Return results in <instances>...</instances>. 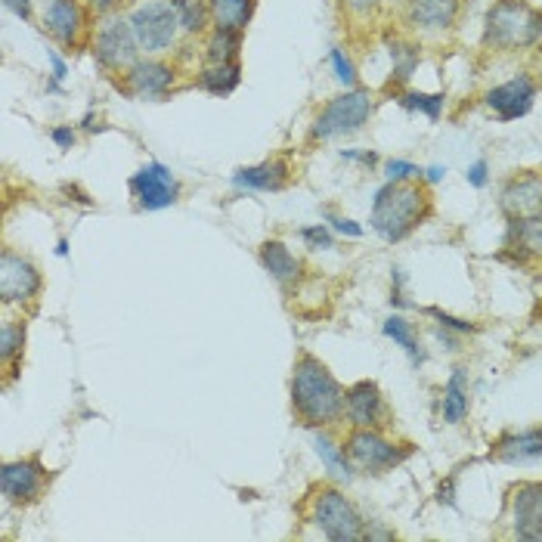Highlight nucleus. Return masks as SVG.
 Returning <instances> with one entry per match:
<instances>
[{
    "label": "nucleus",
    "mask_w": 542,
    "mask_h": 542,
    "mask_svg": "<svg viewBox=\"0 0 542 542\" xmlns=\"http://www.w3.org/2000/svg\"><path fill=\"white\" fill-rule=\"evenodd\" d=\"M391 59H394L391 81L394 84H406L412 78V72H416V66H419V47L406 44V41H394L391 44Z\"/></svg>",
    "instance_id": "2f4dec72"
},
{
    "label": "nucleus",
    "mask_w": 542,
    "mask_h": 542,
    "mask_svg": "<svg viewBox=\"0 0 542 542\" xmlns=\"http://www.w3.org/2000/svg\"><path fill=\"white\" fill-rule=\"evenodd\" d=\"M425 313L431 316V320H434L437 326L450 329V332H456V335H474V332H477V326H474V323H468V320H459V316L446 313V310H440V307H428Z\"/></svg>",
    "instance_id": "72a5a7b5"
},
{
    "label": "nucleus",
    "mask_w": 542,
    "mask_h": 542,
    "mask_svg": "<svg viewBox=\"0 0 542 542\" xmlns=\"http://www.w3.org/2000/svg\"><path fill=\"white\" fill-rule=\"evenodd\" d=\"M239 47H242V31L211 28L208 44H205V56H208V62H236Z\"/></svg>",
    "instance_id": "cd10ccee"
},
{
    "label": "nucleus",
    "mask_w": 542,
    "mask_h": 542,
    "mask_svg": "<svg viewBox=\"0 0 542 542\" xmlns=\"http://www.w3.org/2000/svg\"><path fill=\"white\" fill-rule=\"evenodd\" d=\"M437 499H440V502H446V505H456V499H453V481L440 484V493H437Z\"/></svg>",
    "instance_id": "a18cd8bd"
},
{
    "label": "nucleus",
    "mask_w": 542,
    "mask_h": 542,
    "mask_svg": "<svg viewBox=\"0 0 542 542\" xmlns=\"http://www.w3.org/2000/svg\"><path fill=\"white\" fill-rule=\"evenodd\" d=\"M4 7L10 13H16L19 19H31V13H35V0H4Z\"/></svg>",
    "instance_id": "79ce46f5"
},
{
    "label": "nucleus",
    "mask_w": 542,
    "mask_h": 542,
    "mask_svg": "<svg viewBox=\"0 0 542 542\" xmlns=\"http://www.w3.org/2000/svg\"><path fill=\"white\" fill-rule=\"evenodd\" d=\"M431 214L428 189L416 180H388L378 189L369 211V227L385 242H403Z\"/></svg>",
    "instance_id": "f03ea898"
},
{
    "label": "nucleus",
    "mask_w": 542,
    "mask_h": 542,
    "mask_svg": "<svg viewBox=\"0 0 542 542\" xmlns=\"http://www.w3.org/2000/svg\"><path fill=\"white\" fill-rule=\"evenodd\" d=\"M44 289L38 264L25 254L4 248L0 254V301L4 304H31Z\"/></svg>",
    "instance_id": "1a4fd4ad"
},
{
    "label": "nucleus",
    "mask_w": 542,
    "mask_h": 542,
    "mask_svg": "<svg viewBox=\"0 0 542 542\" xmlns=\"http://www.w3.org/2000/svg\"><path fill=\"white\" fill-rule=\"evenodd\" d=\"M38 4L41 28L62 50H75L87 31V13L81 0H38Z\"/></svg>",
    "instance_id": "9b49d317"
},
{
    "label": "nucleus",
    "mask_w": 542,
    "mask_h": 542,
    "mask_svg": "<svg viewBox=\"0 0 542 542\" xmlns=\"http://www.w3.org/2000/svg\"><path fill=\"white\" fill-rule=\"evenodd\" d=\"M140 44L134 38L131 19L121 13H103V22L93 38V59L103 72H127L140 59Z\"/></svg>",
    "instance_id": "6e6552de"
},
{
    "label": "nucleus",
    "mask_w": 542,
    "mask_h": 542,
    "mask_svg": "<svg viewBox=\"0 0 542 542\" xmlns=\"http://www.w3.org/2000/svg\"><path fill=\"white\" fill-rule=\"evenodd\" d=\"M344 450L360 474H372V477L400 468L412 456L409 443H394L378 428H350V434L344 440Z\"/></svg>",
    "instance_id": "423d86ee"
},
{
    "label": "nucleus",
    "mask_w": 542,
    "mask_h": 542,
    "mask_svg": "<svg viewBox=\"0 0 542 542\" xmlns=\"http://www.w3.org/2000/svg\"><path fill=\"white\" fill-rule=\"evenodd\" d=\"M196 84L211 93V97H230V93L242 84V69L239 62H208L199 72Z\"/></svg>",
    "instance_id": "393cba45"
},
{
    "label": "nucleus",
    "mask_w": 542,
    "mask_h": 542,
    "mask_svg": "<svg viewBox=\"0 0 542 542\" xmlns=\"http://www.w3.org/2000/svg\"><path fill=\"white\" fill-rule=\"evenodd\" d=\"M409 22L422 31H446L456 25L459 0H409Z\"/></svg>",
    "instance_id": "412c9836"
},
{
    "label": "nucleus",
    "mask_w": 542,
    "mask_h": 542,
    "mask_svg": "<svg viewBox=\"0 0 542 542\" xmlns=\"http://www.w3.org/2000/svg\"><path fill=\"white\" fill-rule=\"evenodd\" d=\"M381 332H385V338H391L397 347H403V354H406L412 363H416V366L425 360L422 344H419V335H416V329H412V323L406 320V316H400V313L388 316V320L381 323Z\"/></svg>",
    "instance_id": "bb28decb"
},
{
    "label": "nucleus",
    "mask_w": 542,
    "mask_h": 542,
    "mask_svg": "<svg viewBox=\"0 0 542 542\" xmlns=\"http://www.w3.org/2000/svg\"><path fill=\"white\" fill-rule=\"evenodd\" d=\"M542 41V10L527 0H496L484 19L487 50H527Z\"/></svg>",
    "instance_id": "7ed1b4c3"
},
{
    "label": "nucleus",
    "mask_w": 542,
    "mask_h": 542,
    "mask_svg": "<svg viewBox=\"0 0 542 542\" xmlns=\"http://www.w3.org/2000/svg\"><path fill=\"white\" fill-rule=\"evenodd\" d=\"M344 162H360V165H378V155L375 152H357V149H341Z\"/></svg>",
    "instance_id": "a19ab883"
},
{
    "label": "nucleus",
    "mask_w": 542,
    "mask_h": 542,
    "mask_svg": "<svg viewBox=\"0 0 542 542\" xmlns=\"http://www.w3.org/2000/svg\"><path fill=\"white\" fill-rule=\"evenodd\" d=\"M292 180L289 165L282 158H270V162L251 165V168H239L233 174V186L236 189H251V193H279Z\"/></svg>",
    "instance_id": "6ab92c4d"
},
{
    "label": "nucleus",
    "mask_w": 542,
    "mask_h": 542,
    "mask_svg": "<svg viewBox=\"0 0 542 542\" xmlns=\"http://www.w3.org/2000/svg\"><path fill=\"white\" fill-rule=\"evenodd\" d=\"M289 394L295 419L304 428L316 431L344 422V388L320 357L301 354L295 360Z\"/></svg>",
    "instance_id": "f257e3e1"
},
{
    "label": "nucleus",
    "mask_w": 542,
    "mask_h": 542,
    "mask_svg": "<svg viewBox=\"0 0 542 542\" xmlns=\"http://www.w3.org/2000/svg\"><path fill=\"white\" fill-rule=\"evenodd\" d=\"M56 254H59V258H66V254H69V242H66V239H59V245H56Z\"/></svg>",
    "instance_id": "de8ad7c7"
},
{
    "label": "nucleus",
    "mask_w": 542,
    "mask_h": 542,
    "mask_svg": "<svg viewBox=\"0 0 542 542\" xmlns=\"http://www.w3.org/2000/svg\"><path fill=\"white\" fill-rule=\"evenodd\" d=\"M47 59H50V69H53V84H50V87L56 90L62 81H66V75H69V66H66V59H62L59 53H53V50L47 53Z\"/></svg>",
    "instance_id": "ea45409f"
},
{
    "label": "nucleus",
    "mask_w": 542,
    "mask_h": 542,
    "mask_svg": "<svg viewBox=\"0 0 542 542\" xmlns=\"http://www.w3.org/2000/svg\"><path fill=\"white\" fill-rule=\"evenodd\" d=\"M329 62H332V69H335V78H338L347 90H354V87H357V69H354V62H350V56H347L341 47H332V50H329Z\"/></svg>",
    "instance_id": "473e14b6"
},
{
    "label": "nucleus",
    "mask_w": 542,
    "mask_h": 542,
    "mask_svg": "<svg viewBox=\"0 0 542 542\" xmlns=\"http://www.w3.org/2000/svg\"><path fill=\"white\" fill-rule=\"evenodd\" d=\"M127 19H131L134 38H137L143 56L168 53L177 44V38L183 35L174 0H140V4L127 13Z\"/></svg>",
    "instance_id": "20e7f679"
},
{
    "label": "nucleus",
    "mask_w": 542,
    "mask_h": 542,
    "mask_svg": "<svg viewBox=\"0 0 542 542\" xmlns=\"http://www.w3.org/2000/svg\"><path fill=\"white\" fill-rule=\"evenodd\" d=\"M443 177H446V168H440V165H431V168L425 171V180H428V183H440Z\"/></svg>",
    "instance_id": "49530a36"
},
{
    "label": "nucleus",
    "mask_w": 542,
    "mask_h": 542,
    "mask_svg": "<svg viewBox=\"0 0 542 542\" xmlns=\"http://www.w3.org/2000/svg\"><path fill=\"white\" fill-rule=\"evenodd\" d=\"M50 474L38 459H16L0 468V493L13 505H31L44 496Z\"/></svg>",
    "instance_id": "f8f14e48"
},
{
    "label": "nucleus",
    "mask_w": 542,
    "mask_h": 542,
    "mask_svg": "<svg viewBox=\"0 0 542 542\" xmlns=\"http://www.w3.org/2000/svg\"><path fill=\"white\" fill-rule=\"evenodd\" d=\"M490 459L505 462V465H521V462H536L542 459V428H527V431H508L496 443H490Z\"/></svg>",
    "instance_id": "a211bd4d"
},
{
    "label": "nucleus",
    "mask_w": 542,
    "mask_h": 542,
    "mask_svg": "<svg viewBox=\"0 0 542 542\" xmlns=\"http://www.w3.org/2000/svg\"><path fill=\"white\" fill-rule=\"evenodd\" d=\"M127 186H131V196L137 199V208H143V211H162L180 199V180L162 162L143 165L131 180H127Z\"/></svg>",
    "instance_id": "9d476101"
},
{
    "label": "nucleus",
    "mask_w": 542,
    "mask_h": 542,
    "mask_svg": "<svg viewBox=\"0 0 542 542\" xmlns=\"http://www.w3.org/2000/svg\"><path fill=\"white\" fill-rule=\"evenodd\" d=\"M539 84H542V56H539Z\"/></svg>",
    "instance_id": "09e8293b"
},
{
    "label": "nucleus",
    "mask_w": 542,
    "mask_h": 542,
    "mask_svg": "<svg viewBox=\"0 0 542 542\" xmlns=\"http://www.w3.org/2000/svg\"><path fill=\"white\" fill-rule=\"evenodd\" d=\"M344 419L350 422V428H378L381 431L388 425V419H391L388 400L372 378H363L344 391Z\"/></svg>",
    "instance_id": "ddd939ff"
},
{
    "label": "nucleus",
    "mask_w": 542,
    "mask_h": 542,
    "mask_svg": "<svg viewBox=\"0 0 542 542\" xmlns=\"http://www.w3.org/2000/svg\"><path fill=\"white\" fill-rule=\"evenodd\" d=\"M508 248H515L518 258L542 261V211L527 220H508Z\"/></svg>",
    "instance_id": "b1692460"
},
{
    "label": "nucleus",
    "mask_w": 542,
    "mask_h": 542,
    "mask_svg": "<svg viewBox=\"0 0 542 542\" xmlns=\"http://www.w3.org/2000/svg\"><path fill=\"white\" fill-rule=\"evenodd\" d=\"M536 93H539V81L533 75L521 72L515 78H508L505 84L487 90L484 103L499 121H518V118L530 115V109L536 103Z\"/></svg>",
    "instance_id": "4468645a"
},
{
    "label": "nucleus",
    "mask_w": 542,
    "mask_h": 542,
    "mask_svg": "<svg viewBox=\"0 0 542 542\" xmlns=\"http://www.w3.org/2000/svg\"><path fill=\"white\" fill-rule=\"evenodd\" d=\"M301 239H304V245L313 248V251H329V248H335V236H332V230L326 227V223H313V227H304V230H301Z\"/></svg>",
    "instance_id": "f704fd0d"
},
{
    "label": "nucleus",
    "mask_w": 542,
    "mask_h": 542,
    "mask_svg": "<svg viewBox=\"0 0 542 542\" xmlns=\"http://www.w3.org/2000/svg\"><path fill=\"white\" fill-rule=\"evenodd\" d=\"M310 518H313L316 527H320V533L326 539H332V542H360V539H366V521L360 515V508L335 487L316 490Z\"/></svg>",
    "instance_id": "0eeeda50"
},
{
    "label": "nucleus",
    "mask_w": 542,
    "mask_h": 542,
    "mask_svg": "<svg viewBox=\"0 0 542 542\" xmlns=\"http://www.w3.org/2000/svg\"><path fill=\"white\" fill-rule=\"evenodd\" d=\"M87 4L97 13H115V7L121 4V0H87Z\"/></svg>",
    "instance_id": "c03bdc74"
},
{
    "label": "nucleus",
    "mask_w": 542,
    "mask_h": 542,
    "mask_svg": "<svg viewBox=\"0 0 542 542\" xmlns=\"http://www.w3.org/2000/svg\"><path fill=\"white\" fill-rule=\"evenodd\" d=\"M25 323L19 320H4V326H0V360H4L7 369L16 366V360H22L25 354Z\"/></svg>",
    "instance_id": "c85d7f7f"
},
{
    "label": "nucleus",
    "mask_w": 542,
    "mask_h": 542,
    "mask_svg": "<svg viewBox=\"0 0 542 542\" xmlns=\"http://www.w3.org/2000/svg\"><path fill=\"white\" fill-rule=\"evenodd\" d=\"M174 7L180 13L183 35H205V28L211 25L208 0H174Z\"/></svg>",
    "instance_id": "c756f323"
},
{
    "label": "nucleus",
    "mask_w": 542,
    "mask_h": 542,
    "mask_svg": "<svg viewBox=\"0 0 542 542\" xmlns=\"http://www.w3.org/2000/svg\"><path fill=\"white\" fill-rule=\"evenodd\" d=\"M471 406V388H468V369L456 366L453 375L446 378L443 385V397H440V416L446 425H459L468 416Z\"/></svg>",
    "instance_id": "4be33fe9"
},
{
    "label": "nucleus",
    "mask_w": 542,
    "mask_h": 542,
    "mask_svg": "<svg viewBox=\"0 0 542 542\" xmlns=\"http://www.w3.org/2000/svg\"><path fill=\"white\" fill-rule=\"evenodd\" d=\"M378 4H381V0H341V7H344V10H350V13H357V16L372 13Z\"/></svg>",
    "instance_id": "37998d69"
},
{
    "label": "nucleus",
    "mask_w": 542,
    "mask_h": 542,
    "mask_svg": "<svg viewBox=\"0 0 542 542\" xmlns=\"http://www.w3.org/2000/svg\"><path fill=\"white\" fill-rule=\"evenodd\" d=\"M124 75V93L134 100H162L177 81V72L155 56H140Z\"/></svg>",
    "instance_id": "2eb2a0df"
},
{
    "label": "nucleus",
    "mask_w": 542,
    "mask_h": 542,
    "mask_svg": "<svg viewBox=\"0 0 542 542\" xmlns=\"http://www.w3.org/2000/svg\"><path fill=\"white\" fill-rule=\"evenodd\" d=\"M326 223H332V230L341 233V236H350V239H360V236H363V227H360L357 220H350V217H341V214L326 211Z\"/></svg>",
    "instance_id": "e433bc0d"
},
{
    "label": "nucleus",
    "mask_w": 542,
    "mask_h": 542,
    "mask_svg": "<svg viewBox=\"0 0 542 542\" xmlns=\"http://www.w3.org/2000/svg\"><path fill=\"white\" fill-rule=\"evenodd\" d=\"M211 10V25L214 28H230V31H245L254 13V0H208Z\"/></svg>",
    "instance_id": "a878e982"
},
{
    "label": "nucleus",
    "mask_w": 542,
    "mask_h": 542,
    "mask_svg": "<svg viewBox=\"0 0 542 542\" xmlns=\"http://www.w3.org/2000/svg\"><path fill=\"white\" fill-rule=\"evenodd\" d=\"M512 533L524 542H542V481H521L508 493Z\"/></svg>",
    "instance_id": "f3484780"
},
{
    "label": "nucleus",
    "mask_w": 542,
    "mask_h": 542,
    "mask_svg": "<svg viewBox=\"0 0 542 542\" xmlns=\"http://www.w3.org/2000/svg\"><path fill=\"white\" fill-rule=\"evenodd\" d=\"M397 103L409 112H422L425 118L437 121L443 115V106H446V97L443 93H422V90H406L397 97Z\"/></svg>",
    "instance_id": "7c9ffc66"
},
{
    "label": "nucleus",
    "mask_w": 542,
    "mask_h": 542,
    "mask_svg": "<svg viewBox=\"0 0 542 542\" xmlns=\"http://www.w3.org/2000/svg\"><path fill=\"white\" fill-rule=\"evenodd\" d=\"M258 258H261V267L270 273V279L279 285V289H292V285H298L304 267H301V261L295 258V254L285 248V242L267 239L258 248Z\"/></svg>",
    "instance_id": "aec40b11"
},
{
    "label": "nucleus",
    "mask_w": 542,
    "mask_h": 542,
    "mask_svg": "<svg viewBox=\"0 0 542 542\" xmlns=\"http://www.w3.org/2000/svg\"><path fill=\"white\" fill-rule=\"evenodd\" d=\"M313 450H316V456H320V462L326 465L329 477H335V481H341V484L354 481L357 468H354V462H350L347 450L338 446L323 428H316V434H313Z\"/></svg>",
    "instance_id": "5701e85b"
},
{
    "label": "nucleus",
    "mask_w": 542,
    "mask_h": 542,
    "mask_svg": "<svg viewBox=\"0 0 542 542\" xmlns=\"http://www.w3.org/2000/svg\"><path fill=\"white\" fill-rule=\"evenodd\" d=\"M465 177H468V183H471L474 189H484V186L490 183V165L484 162V158H477L474 165H468Z\"/></svg>",
    "instance_id": "4c0bfd02"
},
{
    "label": "nucleus",
    "mask_w": 542,
    "mask_h": 542,
    "mask_svg": "<svg viewBox=\"0 0 542 542\" xmlns=\"http://www.w3.org/2000/svg\"><path fill=\"white\" fill-rule=\"evenodd\" d=\"M499 211L505 220H527L542 211V171H521L499 189Z\"/></svg>",
    "instance_id": "dca6fc26"
},
{
    "label": "nucleus",
    "mask_w": 542,
    "mask_h": 542,
    "mask_svg": "<svg viewBox=\"0 0 542 542\" xmlns=\"http://www.w3.org/2000/svg\"><path fill=\"white\" fill-rule=\"evenodd\" d=\"M50 137H53V143H56L59 149H72L75 140H78V134H75V127H72V124H56L53 131H50Z\"/></svg>",
    "instance_id": "58836bf2"
},
{
    "label": "nucleus",
    "mask_w": 542,
    "mask_h": 542,
    "mask_svg": "<svg viewBox=\"0 0 542 542\" xmlns=\"http://www.w3.org/2000/svg\"><path fill=\"white\" fill-rule=\"evenodd\" d=\"M372 109H375V100L372 93L363 90V87H354V90H344L338 97H332L320 115L313 118L310 124V140H335V137H347V134H357L360 127L372 118Z\"/></svg>",
    "instance_id": "39448f33"
},
{
    "label": "nucleus",
    "mask_w": 542,
    "mask_h": 542,
    "mask_svg": "<svg viewBox=\"0 0 542 542\" xmlns=\"http://www.w3.org/2000/svg\"><path fill=\"white\" fill-rule=\"evenodd\" d=\"M385 177L388 180H416V177L422 180L425 171L419 165L406 162V158H388V162H385Z\"/></svg>",
    "instance_id": "c9c22d12"
}]
</instances>
